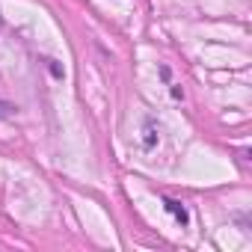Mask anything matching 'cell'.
<instances>
[{"instance_id": "2", "label": "cell", "mask_w": 252, "mask_h": 252, "mask_svg": "<svg viewBox=\"0 0 252 252\" xmlns=\"http://www.w3.org/2000/svg\"><path fill=\"white\" fill-rule=\"evenodd\" d=\"M15 113V107L12 104H6V101H0V119H9Z\"/></svg>"}, {"instance_id": "1", "label": "cell", "mask_w": 252, "mask_h": 252, "mask_svg": "<svg viewBox=\"0 0 252 252\" xmlns=\"http://www.w3.org/2000/svg\"><path fill=\"white\" fill-rule=\"evenodd\" d=\"M163 208H166V211L181 222V225H187V222H190V214H187V208H184L181 202H175V199H163Z\"/></svg>"}]
</instances>
